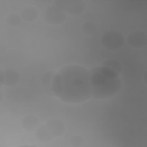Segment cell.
Listing matches in <instances>:
<instances>
[{"label":"cell","mask_w":147,"mask_h":147,"mask_svg":"<svg viewBox=\"0 0 147 147\" xmlns=\"http://www.w3.org/2000/svg\"><path fill=\"white\" fill-rule=\"evenodd\" d=\"M3 93H2V91H1V92H0V100H2V98H3Z\"/></svg>","instance_id":"18"},{"label":"cell","mask_w":147,"mask_h":147,"mask_svg":"<svg viewBox=\"0 0 147 147\" xmlns=\"http://www.w3.org/2000/svg\"><path fill=\"white\" fill-rule=\"evenodd\" d=\"M91 98L102 100L111 98L121 87L119 75L110 69L100 65L90 71Z\"/></svg>","instance_id":"2"},{"label":"cell","mask_w":147,"mask_h":147,"mask_svg":"<svg viewBox=\"0 0 147 147\" xmlns=\"http://www.w3.org/2000/svg\"><path fill=\"white\" fill-rule=\"evenodd\" d=\"M69 144L72 146H81L83 144V140L80 136H74L69 140Z\"/></svg>","instance_id":"16"},{"label":"cell","mask_w":147,"mask_h":147,"mask_svg":"<svg viewBox=\"0 0 147 147\" xmlns=\"http://www.w3.org/2000/svg\"><path fill=\"white\" fill-rule=\"evenodd\" d=\"M55 4L66 14L72 16L80 15L86 7L85 2L82 0H57Z\"/></svg>","instance_id":"4"},{"label":"cell","mask_w":147,"mask_h":147,"mask_svg":"<svg viewBox=\"0 0 147 147\" xmlns=\"http://www.w3.org/2000/svg\"><path fill=\"white\" fill-rule=\"evenodd\" d=\"M127 42L128 44L134 48H141L146 44V34L141 30H133L127 36Z\"/></svg>","instance_id":"6"},{"label":"cell","mask_w":147,"mask_h":147,"mask_svg":"<svg viewBox=\"0 0 147 147\" xmlns=\"http://www.w3.org/2000/svg\"><path fill=\"white\" fill-rule=\"evenodd\" d=\"M52 93L67 103H79L91 98L90 71L84 67L69 64L53 76Z\"/></svg>","instance_id":"1"},{"label":"cell","mask_w":147,"mask_h":147,"mask_svg":"<svg viewBox=\"0 0 147 147\" xmlns=\"http://www.w3.org/2000/svg\"><path fill=\"white\" fill-rule=\"evenodd\" d=\"M35 136L40 141L44 142H49L53 138L45 125H41L35 131Z\"/></svg>","instance_id":"11"},{"label":"cell","mask_w":147,"mask_h":147,"mask_svg":"<svg viewBox=\"0 0 147 147\" xmlns=\"http://www.w3.org/2000/svg\"><path fill=\"white\" fill-rule=\"evenodd\" d=\"M6 22L11 26H16L21 22V17L16 14H11L6 18Z\"/></svg>","instance_id":"15"},{"label":"cell","mask_w":147,"mask_h":147,"mask_svg":"<svg viewBox=\"0 0 147 147\" xmlns=\"http://www.w3.org/2000/svg\"><path fill=\"white\" fill-rule=\"evenodd\" d=\"M3 71L4 82L3 84L7 87H11L17 84L20 80V75L18 72L12 68H6Z\"/></svg>","instance_id":"9"},{"label":"cell","mask_w":147,"mask_h":147,"mask_svg":"<svg viewBox=\"0 0 147 147\" xmlns=\"http://www.w3.org/2000/svg\"><path fill=\"white\" fill-rule=\"evenodd\" d=\"M125 38L121 32L117 30H108L101 37V44L105 48L110 50H118L123 45Z\"/></svg>","instance_id":"3"},{"label":"cell","mask_w":147,"mask_h":147,"mask_svg":"<svg viewBox=\"0 0 147 147\" xmlns=\"http://www.w3.org/2000/svg\"><path fill=\"white\" fill-rule=\"evenodd\" d=\"M44 125L53 138L59 137L65 132V125L59 119L53 118L49 119Z\"/></svg>","instance_id":"7"},{"label":"cell","mask_w":147,"mask_h":147,"mask_svg":"<svg viewBox=\"0 0 147 147\" xmlns=\"http://www.w3.org/2000/svg\"><path fill=\"white\" fill-rule=\"evenodd\" d=\"M82 30L87 35H92L96 32L97 28L93 22L88 21L82 25Z\"/></svg>","instance_id":"14"},{"label":"cell","mask_w":147,"mask_h":147,"mask_svg":"<svg viewBox=\"0 0 147 147\" xmlns=\"http://www.w3.org/2000/svg\"><path fill=\"white\" fill-rule=\"evenodd\" d=\"M38 11L33 6L24 7L21 11V17L26 22H32L36 20L38 17Z\"/></svg>","instance_id":"10"},{"label":"cell","mask_w":147,"mask_h":147,"mask_svg":"<svg viewBox=\"0 0 147 147\" xmlns=\"http://www.w3.org/2000/svg\"><path fill=\"white\" fill-rule=\"evenodd\" d=\"M101 65L110 69L119 75L122 72V67L121 64L118 61L114 59L106 60L102 63Z\"/></svg>","instance_id":"12"},{"label":"cell","mask_w":147,"mask_h":147,"mask_svg":"<svg viewBox=\"0 0 147 147\" xmlns=\"http://www.w3.org/2000/svg\"><path fill=\"white\" fill-rule=\"evenodd\" d=\"M42 16L47 23L53 25L61 24L67 18V14L55 5L47 7L43 11Z\"/></svg>","instance_id":"5"},{"label":"cell","mask_w":147,"mask_h":147,"mask_svg":"<svg viewBox=\"0 0 147 147\" xmlns=\"http://www.w3.org/2000/svg\"><path fill=\"white\" fill-rule=\"evenodd\" d=\"M55 72L52 71H48L42 74L41 77V82L42 86L47 88V91L51 92V88L52 83V80L53 76L55 75Z\"/></svg>","instance_id":"13"},{"label":"cell","mask_w":147,"mask_h":147,"mask_svg":"<svg viewBox=\"0 0 147 147\" xmlns=\"http://www.w3.org/2000/svg\"><path fill=\"white\" fill-rule=\"evenodd\" d=\"M40 120L33 115H28L22 118L21 121V126L27 131H36L39 127Z\"/></svg>","instance_id":"8"},{"label":"cell","mask_w":147,"mask_h":147,"mask_svg":"<svg viewBox=\"0 0 147 147\" xmlns=\"http://www.w3.org/2000/svg\"><path fill=\"white\" fill-rule=\"evenodd\" d=\"M4 82V77H3V71H1L0 72V85L2 86Z\"/></svg>","instance_id":"17"}]
</instances>
